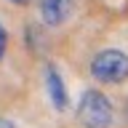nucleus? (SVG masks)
I'll list each match as a JSON object with an SVG mask.
<instances>
[{"label": "nucleus", "instance_id": "obj_1", "mask_svg": "<svg viewBox=\"0 0 128 128\" xmlns=\"http://www.w3.org/2000/svg\"><path fill=\"white\" fill-rule=\"evenodd\" d=\"M75 118H78L80 128H110L112 118H115L110 96L102 94L99 88L83 91L78 107H75Z\"/></svg>", "mask_w": 128, "mask_h": 128}, {"label": "nucleus", "instance_id": "obj_5", "mask_svg": "<svg viewBox=\"0 0 128 128\" xmlns=\"http://www.w3.org/2000/svg\"><path fill=\"white\" fill-rule=\"evenodd\" d=\"M6 48H8V32H6V27L0 24V59L6 56Z\"/></svg>", "mask_w": 128, "mask_h": 128}, {"label": "nucleus", "instance_id": "obj_2", "mask_svg": "<svg viewBox=\"0 0 128 128\" xmlns=\"http://www.w3.org/2000/svg\"><path fill=\"white\" fill-rule=\"evenodd\" d=\"M91 75L99 83H123L128 80V54L120 48H104L91 59Z\"/></svg>", "mask_w": 128, "mask_h": 128}, {"label": "nucleus", "instance_id": "obj_7", "mask_svg": "<svg viewBox=\"0 0 128 128\" xmlns=\"http://www.w3.org/2000/svg\"><path fill=\"white\" fill-rule=\"evenodd\" d=\"M11 3H16V6H24V3H27V0H11Z\"/></svg>", "mask_w": 128, "mask_h": 128}, {"label": "nucleus", "instance_id": "obj_3", "mask_svg": "<svg viewBox=\"0 0 128 128\" xmlns=\"http://www.w3.org/2000/svg\"><path fill=\"white\" fill-rule=\"evenodd\" d=\"M46 94L51 99L56 112H64L70 107V96H67V88H64V78L59 75L56 64H48L46 67Z\"/></svg>", "mask_w": 128, "mask_h": 128}, {"label": "nucleus", "instance_id": "obj_4", "mask_svg": "<svg viewBox=\"0 0 128 128\" xmlns=\"http://www.w3.org/2000/svg\"><path fill=\"white\" fill-rule=\"evenodd\" d=\"M75 0H40V19L46 27H62L72 16Z\"/></svg>", "mask_w": 128, "mask_h": 128}, {"label": "nucleus", "instance_id": "obj_6", "mask_svg": "<svg viewBox=\"0 0 128 128\" xmlns=\"http://www.w3.org/2000/svg\"><path fill=\"white\" fill-rule=\"evenodd\" d=\"M0 128H16V123L11 118H0Z\"/></svg>", "mask_w": 128, "mask_h": 128}]
</instances>
